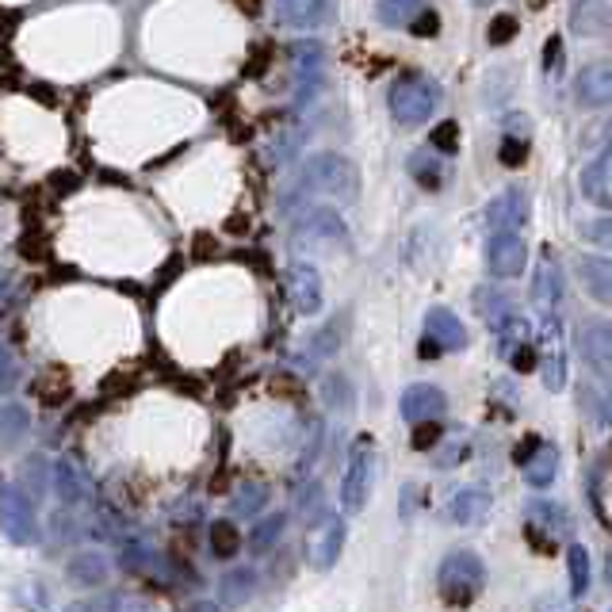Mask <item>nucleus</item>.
Returning a JSON list of instances; mask_svg holds the SVG:
<instances>
[{"label": "nucleus", "mask_w": 612, "mask_h": 612, "mask_svg": "<svg viewBox=\"0 0 612 612\" xmlns=\"http://www.w3.org/2000/svg\"><path fill=\"white\" fill-rule=\"evenodd\" d=\"M284 529H288V517H284V513H276V517H265V521H261L257 529H253V536H250V547H253V552H273V547L280 544Z\"/></svg>", "instance_id": "obj_38"}, {"label": "nucleus", "mask_w": 612, "mask_h": 612, "mask_svg": "<svg viewBox=\"0 0 612 612\" xmlns=\"http://www.w3.org/2000/svg\"><path fill=\"white\" fill-rule=\"evenodd\" d=\"M150 563H153V555L146 552L142 544H127V547H123V559H119V567L127 570V575H142V570L150 567Z\"/></svg>", "instance_id": "obj_45"}, {"label": "nucleus", "mask_w": 612, "mask_h": 612, "mask_svg": "<svg viewBox=\"0 0 612 612\" xmlns=\"http://www.w3.org/2000/svg\"><path fill=\"white\" fill-rule=\"evenodd\" d=\"M4 291H8V273L0 268V303H4Z\"/></svg>", "instance_id": "obj_59"}, {"label": "nucleus", "mask_w": 612, "mask_h": 612, "mask_svg": "<svg viewBox=\"0 0 612 612\" xmlns=\"http://www.w3.org/2000/svg\"><path fill=\"white\" fill-rule=\"evenodd\" d=\"M475 310L490 330H498V325L513 314V299H509V291L494 288V284H483V288H475Z\"/></svg>", "instance_id": "obj_28"}, {"label": "nucleus", "mask_w": 612, "mask_h": 612, "mask_svg": "<svg viewBox=\"0 0 612 612\" xmlns=\"http://www.w3.org/2000/svg\"><path fill=\"white\" fill-rule=\"evenodd\" d=\"M486 268L494 280H517L529 268V245L521 230H490L486 238Z\"/></svg>", "instance_id": "obj_5"}, {"label": "nucleus", "mask_w": 612, "mask_h": 612, "mask_svg": "<svg viewBox=\"0 0 612 612\" xmlns=\"http://www.w3.org/2000/svg\"><path fill=\"white\" fill-rule=\"evenodd\" d=\"M467 452H471V448H467V440H452V444H444L437 455H432V463H437L440 471H448V467H455V463H463V460H467Z\"/></svg>", "instance_id": "obj_50"}, {"label": "nucleus", "mask_w": 612, "mask_h": 612, "mask_svg": "<svg viewBox=\"0 0 612 612\" xmlns=\"http://www.w3.org/2000/svg\"><path fill=\"white\" fill-rule=\"evenodd\" d=\"M371 483H376V444L371 437H360L348 452V467L340 478V506L345 513H360L371 498Z\"/></svg>", "instance_id": "obj_4"}, {"label": "nucleus", "mask_w": 612, "mask_h": 612, "mask_svg": "<svg viewBox=\"0 0 612 612\" xmlns=\"http://www.w3.org/2000/svg\"><path fill=\"white\" fill-rule=\"evenodd\" d=\"M517 20L513 15H498V20L490 23V31H486V38H490V46H506V43H513L517 38Z\"/></svg>", "instance_id": "obj_48"}, {"label": "nucleus", "mask_w": 612, "mask_h": 612, "mask_svg": "<svg viewBox=\"0 0 612 612\" xmlns=\"http://www.w3.org/2000/svg\"><path fill=\"white\" fill-rule=\"evenodd\" d=\"M66 578L73 586H84V590H92V586H104L107 582V559L96 552H77L73 559L66 563Z\"/></svg>", "instance_id": "obj_27"}, {"label": "nucleus", "mask_w": 612, "mask_h": 612, "mask_svg": "<svg viewBox=\"0 0 612 612\" xmlns=\"http://www.w3.org/2000/svg\"><path fill=\"white\" fill-rule=\"evenodd\" d=\"M437 356H440V348L432 345L429 337H425V340H422V360H437Z\"/></svg>", "instance_id": "obj_57"}, {"label": "nucleus", "mask_w": 612, "mask_h": 612, "mask_svg": "<svg viewBox=\"0 0 612 612\" xmlns=\"http://www.w3.org/2000/svg\"><path fill=\"white\" fill-rule=\"evenodd\" d=\"M54 490H58V498L66 501V506H81V501L92 498L89 475H84L81 463L69 460V455H61V460L54 463Z\"/></svg>", "instance_id": "obj_20"}, {"label": "nucleus", "mask_w": 612, "mask_h": 612, "mask_svg": "<svg viewBox=\"0 0 612 612\" xmlns=\"http://www.w3.org/2000/svg\"><path fill=\"white\" fill-rule=\"evenodd\" d=\"M521 471H524V483H529L532 490H547V486L559 478V448L540 440L536 452L521 463Z\"/></svg>", "instance_id": "obj_23"}, {"label": "nucleus", "mask_w": 612, "mask_h": 612, "mask_svg": "<svg viewBox=\"0 0 612 612\" xmlns=\"http://www.w3.org/2000/svg\"><path fill=\"white\" fill-rule=\"evenodd\" d=\"M299 513H303V517H317V513H322V486H317V483H310V490H303Z\"/></svg>", "instance_id": "obj_52"}, {"label": "nucleus", "mask_w": 612, "mask_h": 612, "mask_svg": "<svg viewBox=\"0 0 612 612\" xmlns=\"http://www.w3.org/2000/svg\"><path fill=\"white\" fill-rule=\"evenodd\" d=\"M532 612H575V609H570L567 598H555V593H547V598H540L536 605H532Z\"/></svg>", "instance_id": "obj_53"}, {"label": "nucleus", "mask_w": 612, "mask_h": 612, "mask_svg": "<svg viewBox=\"0 0 612 612\" xmlns=\"http://www.w3.org/2000/svg\"><path fill=\"white\" fill-rule=\"evenodd\" d=\"M575 100L586 112H605L612 100V69L609 61H590L575 81Z\"/></svg>", "instance_id": "obj_12"}, {"label": "nucleus", "mask_w": 612, "mask_h": 612, "mask_svg": "<svg viewBox=\"0 0 612 612\" xmlns=\"http://www.w3.org/2000/svg\"><path fill=\"white\" fill-rule=\"evenodd\" d=\"M406 169H409V176L417 181V188H425V192H440L448 184V161H444V153L429 150V146H422V150L409 153Z\"/></svg>", "instance_id": "obj_19"}, {"label": "nucleus", "mask_w": 612, "mask_h": 612, "mask_svg": "<svg viewBox=\"0 0 612 612\" xmlns=\"http://www.w3.org/2000/svg\"><path fill=\"white\" fill-rule=\"evenodd\" d=\"M486 222L490 230H521L529 222V196L521 188H506L486 207Z\"/></svg>", "instance_id": "obj_18"}, {"label": "nucleus", "mask_w": 612, "mask_h": 612, "mask_svg": "<svg viewBox=\"0 0 612 612\" xmlns=\"http://www.w3.org/2000/svg\"><path fill=\"white\" fill-rule=\"evenodd\" d=\"M345 337H348V314H337V317H330V322L322 325V330L310 337V348H307V356H333L337 353L340 345H345Z\"/></svg>", "instance_id": "obj_30"}, {"label": "nucleus", "mask_w": 612, "mask_h": 612, "mask_svg": "<svg viewBox=\"0 0 612 612\" xmlns=\"http://www.w3.org/2000/svg\"><path fill=\"white\" fill-rule=\"evenodd\" d=\"M340 547H345V521L322 513L307 532V563L314 570H330L340 559Z\"/></svg>", "instance_id": "obj_6"}, {"label": "nucleus", "mask_w": 612, "mask_h": 612, "mask_svg": "<svg viewBox=\"0 0 612 612\" xmlns=\"http://www.w3.org/2000/svg\"><path fill=\"white\" fill-rule=\"evenodd\" d=\"M567 567H570V598L582 601L586 593H590V578H593L590 552H586L582 544H570L567 547Z\"/></svg>", "instance_id": "obj_31"}, {"label": "nucleus", "mask_w": 612, "mask_h": 612, "mask_svg": "<svg viewBox=\"0 0 612 612\" xmlns=\"http://www.w3.org/2000/svg\"><path fill=\"white\" fill-rule=\"evenodd\" d=\"M333 15V0H276V20L284 27L314 31Z\"/></svg>", "instance_id": "obj_16"}, {"label": "nucleus", "mask_w": 612, "mask_h": 612, "mask_svg": "<svg viewBox=\"0 0 612 612\" xmlns=\"http://www.w3.org/2000/svg\"><path fill=\"white\" fill-rule=\"evenodd\" d=\"M578 188H582L586 204L609 211V207H612V158H609V150H601L598 158H593L590 165L582 169V176H578Z\"/></svg>", "instance_id": "obj_17"}, {"label": "nucleus", "mask_w": 612, "mask_h": 612, "mask_svg": "<svg viewBox=\"0 0 612 612\" xmlns=\"http://www.w3.org/2000/svg\"><path fill=\"white\" fill-rule=\"evenodd\" d=\"M303 184L310 192L340 199V204H356V199H360V173H356V165L330 150L310 153L303 165Z\"/></svg>", "instance_id": "obj_2"}, {"label": "nucleus", "mask_w": 612, "mask_h": 612, "mask_svg": "<svg viewBox=\"0 0 612 612\" xmlns=\"http://www.w3.org/2000/svg\"><path fill=\"white\" fill-rule=\"evenodd\" d=\"M429 150H437V153H455V150H460V123H455V119L437 123V127H432V135H429Z\"/></svg>", "instance_id": "obj_40"}, {"label": "nucleus", "mask_w": 612, "mask_h": 612, "mask_svg": "<svg viewBox=\"0 0 612 612\" xmlns=\"http://www.w3.org/2000/svg\"><path fill=\"white\" fill-rule=\"evenodd\" d=\"M253 593H257V570L250 567H234L227 578L219 582V601L227 609H242L253 601Z\"/></svg>", "instance_id": "obj_26"}, {"label": "nucleus", "mask_w": 612, "mask_h": 612, "mask_svg": "<svg viewBox=\"0 0 612 612\" xmlns=\"http://www.w3.org/2000/svg\"><path fill=\"white\" fill-rule=\"evenodd\" d=\"M291 66H296V84H299V104H307L322 84V66H325V46L322 43H296L291 46Z\"/></svg>", "instance_id": "obj_14"}, {"label": "nucleus", "mask_w": 612, "mask_h": 612, "mask_svg": "<svg viewBox=\"0 0 612 612\" xmlns=\"http://www.w3.org/2000/svg\"><path fill=\"white\" fill-rule=\"evenodd\" d=\"M536 444H540V437H529V440H521V444H517V452H513V460H517V463H524V460H529L532 452H536Z\"/></svg>", "instance_id": "obj_55"}, {"label": "nucleus", "mask_w": 612, "mask_h": 612, "mask_svg": "<svg viewBox=\"0 0 612 612\" xmlns=\"http://www.w3.org/2000/svg\"><path fill=\"white\" fill-rule=\"evenodd\" d=\"M578 280H582L586 296L593 299V303H612V265L609 257H590V253H582L578 257Z\"/></svg>", "instance_id": "obj_21"}, {"label": "nucleus", "mask_w": 612, "mask_h": 612, "mask_svg": "<svg viewBox=\"0 0 612 612\" xmlns=\"http://www.w3.org/2000/svg\"><path fill=\"white\" fill-rule=\"evenodd\" d=\"M475 4H490V0H475Z\"/></svg>", "instance_id": "obj_60"}, {"label": "nucleus", "mask_w": 612, "mask_h": 612, "mask_svg": "<svg viewBox=\"0 0 612 612\" xmlns=\"http://www.w3.org/2000/svg\"><path fill=\"white\" fill-rule=\"evenodd\" d=\"M31 429V414L20 402H4L0 406V448H15Z\"/></svg>", "instance_id": "obj_29"}, {"label": "nucleus", "mask_w": 612, "mask_h": 612, "mask_svg": "<svg viewBox=\"0 0 612 612\" xmlns=\"http://www.w3.org/2000/svg\"><path fill=\"white\" fill-rule=\"evenodd\" d=\"M322 402L333 409V414H348L356 402V391H353V379L340 376V371H333V376H325L322 383Z\"/></svg>", "instance_id": "obj_34"}, {"label": "nucleus", "mask_w": 612, "mask_h": 612, "mask_svg": "<svg viewBox=\"0 0 612 612\" xmlns=\"http://www.w3.org/2000/svg\"><path fill=\"white\" fill-rule=\"evenodd\" d=\"M425 337H429L440 353H460V348H467V330H463V322L455 317V310H448V307H432L429 314H425Z\"/></svg>", "instance_id": "obj_15"}, {"label": "nucleus", "mask_w": 612, "mask_h": 612, "mask_svg": "<svg viewBox=\"0 0 612 612\" xmlns=\"http://www.w3.org/2000/svg\"><path fill=\"white\" fill-rule=\"evenodd\" d=\"M406 31H414L417 38H437V35H440V15H437V8H422V12L414 15V23H409Z\"/></svg>", "instance_id": "obj_46"}, {"label": "nucleus", "mask_w": 612, "mask_h": 612, "mask_svg": "<svg viewBox=\"0 0 612 612\" xmlns=\"http://www.w3.org/2000/svg\"><path fill=\"white\" fill-rule=\"evenodd\" d=\"M288 296L299 314H317V310H322L325 288H322V276H317L314 265L296 261V265L288 268Z\"/></svg>", "instance_id": "obj_13"}, {"label": "nucleus", "mask_w": 612, "mask_h": 612, "mask_svg": "<svg viewBox=\"0 0 612 612\" xmlns=\"http://www.w3.org/2000/svg\"><path fill=\"white\" fill-rule=\"evenodd\" d=\"M529 524H536V529H544L547 536H570L575 532V521H570V513H567V506H559V501H544V498H536V501H529Z\"/></svg>", "instance_id": "obj_25"}, {"label": "nucleus", "mask_w": 612, "mask_h": 612, "mask_svg": "<svg viewBox=\"0 0 612 612\" xmlns=\"http://www.w3.org/2000/svg\"><path fill=\"white\" fill-rule=\"evenodd\" d=\"M532 303H536L540 314H555L563 307V296H567V280H563L559 261H552V253H544V261L532 273Z\"/></svg>", "instance_id": "obj_11"}, {"label": "nucleus", "mask_w": 612, "mask_h": 612, "mask_svg": "<svg viewBox=\"0 0 612 612\" xmlns=\"http://www.w3.org/2000/svg\"><path fill=\"white\" fill-rule=\"evenodd\" d=\"M494 498L483 490V486H467V490H455L452 501H448V517L455 524H483L486 513H490Z\"/></svg>", "instance_id": "obj_22"}, {"label": "nucleus", "mask_w": 612, "mask_h": 612, "mask_svg": "<svg viewBox=\"0 0 612 612\" xmlns=\"http://www.w3.org/2000/svg\"><path fill=\"white\" fill-rule=\"evenodd\" d=\"M422 8H429V0H379V23L383 27H409L414 23V15L422 12Z\"/></svg>", "instance_id": "obj_32"}, {"label": "nucleus", "mask_w": 612, "mask_h": 612, "mask_svg": "<svg viewBox=\"0 0 612 612\" xmlns=\"http://www.w3.org/2000/svg\"><path fill=\"white\" fill-rule=\"evenodd\" d=\"M498 161L509 169H521L524 161H529V138H517V135H506L498 146Z\"/></svg>", "instance_id": "obj_42"}, {"label": "nucleus", "mask_w": 612, "mask_h": 612, "mask_svg": "<svg viewBox=\"0 0 612 612\" xmlns=\"http://www.w3.org/2000/svg\"><path fill=\"white\" fill-rule=\"evenodd\" d=\"M15 379H20V363H15V356H12V348L0 340V394L4 391H12L15 386Z\"/></svg>", "instance_id": "obj_49"}, {"label": "nucleus", "mask_w": 612, "mask_h": 612, "mask_svg": "<svg viewBox=\"0 0 612 612\" xmlns=\"http://www.w3.org/2000/svg\"><path fill=\"white\" fill-rule=\"evenodd\" d=\"M440 104H444V89L425 73H402L386 92V107H391L394 123H402V127L429 123Z\"/></svg>", "instance_id": "obj_1"}, {"label": "nucleus", "mask_w": 612, "mask_h": 612, "mask_svg": "<svg viewBox=\"0 0 612 612\" xmlns=\"http://www.w3.org/2000/svg\"><path fill=\"white\" fill-rule=\"evenodd\" d=\"M586 494H590L598 521L609 524V460H605V455H601V460L593 463L590 478H586Z\"/></svg>", "instance_id": "obj_33"}, {"label": "nucleus", "mask_w": 612, "mask_h": 612, "mask_svg": "<svg viewBox=\"0 0 612 612\" xmlns=\"http://www.w3.org/2000/svg\"><path fill=\"white\" fill-rule=\"evenodd\" d=\"M440 437H444L440 422H422V425H414V448H417V452H432V448L440 444Z\"/></svg>", "instance_id": "obj_47"}, {"label": "nucleus", "mask_w": 612, "mask_h": 612, "mask_svg": "<svg viewBox=\"0 0 612 612\" xmlns=\"http://www.w3.org/2000/svg\"><path fill=\"white\" fill-rule=\"evenodd\" d=\"M532 123L521 119V112H513V119H506V135H517V138H529Z\"/></svg>", "instance_id": "obj_54"}, {"label": "nucleus", "mask_w": 612, "mask_h": 612, "mask_svg": "<svg viewBox=\"0 0 612 612\" xmlns=\"http://www.w3.org/2000/svg\"><path fill=\"white\" fill-rule=\"evenodd\" d=\"M211 552L219 559H234L242 552V532H238L234 521H215L211 524Z\"/></svg>", "instance_id": "obj_37"}, {"label": "nucleus", "mask_w": 612, "mask_h": 612, "mask_svg": "<svg viewBox=\"0 0 612 612\" xmlns=\"http://www.w3.org/2000/svg\"><path fill=\"white\" fill-rule=\"evenodd\" d=\"M578 402H582V414H593V425H598V429H605V425H609L605 394L593 391V386H582V391H578Z\"/></svg>", "instance_id": "obj_43"}, {"label": "nucleus", "mask_w": 612, "mask_h": 612, "mask_svg": "<svg viewBox=\"0 0 612 612\" xmlns=\"http://www.w3.org/2000/svg\"><path fill=\"white\" fill-rule=\"evenodd\" d=\"M417 509V486H406V506H402V517H414Z\"/></svg>", "instance_id": "obj_56"}, {"label": "nucleus", "mask_w": 612, "mask_h": 612, "mask_svg": "<svg viewBox=\"0 0 612 612\" xmlns=\"http://www.w3.org/2000/svg\"><path fill=\"white\" fill-rule=\"evenodd\" d=\"M268 498H273V494H268V486L253 478V483H242V486H238V494L230 498V509H234L238 517H257L261 509L268 506Z\"/></svg>", "instance_id": "obj_35"}, {"label": "nucleus", "mask_w": 612, "mask_h": 612, "mask_svg": "<svg viewBox=\"0 0 612 612\" xmlns=\"http://www.w3.org/2000/svg\"><path fill=\"white\" fill-rule=\"evenodd\" d=\"M46 483H50V478H46V460L43 455H27L20 467V490L38 501L46 494Z\"/></svg>", "instance_id": "obj_36"}, {"label": "nucleus", "mask_w": 612, "mask_h": 612, "mask_svg": "<svg viewBox=\"0 0 612 612\" xmlns=\"http://www.w3.org/2000/svg\"><path fill=\"white\" fill-rule=\"evenodd\" d=\"M570 31L582 38H598L609 31V0H575L570 4Z\"/></svg>", "instance_id": "obj_24"}, {"label": "nucleus", "mask_w": 612, "mask_h": 612, "mask_svg": "<svg viewBox=\"0 0 612 612\" xmlns=\"http://www.w3.org/2000/svg\"><path fill=\"white\" fill-rule=\"evenodd\" d=\"M0 532L12 544H31V536H35V506L20 486L0 490Z\"/></svg>", "instance_id": "obj_7"}, {"label": "nucleus", "mask_w": 612, "mask_h": 612, "mask_svg": "<svg viewBox=\"0 0 612 612\" xmlns=\"http://www.w3.org/2000/svg\"><path fill=\"white\" fill-rule=\"evenodd\" d=\"M437 586L448 605H471L486 590V563L475 552L444 555V563L437 570Z\"/></svg>", "instance_id": "obj_3"}, {"label": "nucleus", "mask_w": 612, "mask_h": 612, "mask_svg": "<svg viewBox=\"0 0 612 612\" xmlns=\"http://www.w3.org/2000/svg\"><path fill=\"white\" fill-rule=\"evenodd\" d=\"M540 371H544V386H547V391H563V386H567V356H563L559 345H555L552 353L544 356Z\"/></svg>", "instance_id": "obj_39"}, {"label": "nucleus", "mask_w": 612, "mask_h": 612, "mask_svg": "<svg viewBox=\"0 0 612 612\" xmlns=\"http://www.w3.org/2000/svg\"><path fill=\"white\" fill-rule=\"evenodd\" d=\"M501 356H506L509 368H513V371H536V363H540V356H536V348H532V340H517V345H506V348H501Z\"/></svg>", "instance_id": "obj_41"}, {"label": "nucleus", "mask_w": 612, "mask_h": 612, "mask_svg": "<svg viewBox=\"0 0 612 612\" xmlns=\"http://www.w3.org/2000/svg\"><path fill=\"white\" fill-rule=\"evenodd\" d=\"M563 69H567V50H563V38L552 35L544 43V73L552 77V81H559Z\"/></svg>", "instance_id": "obj_44"}, {"label": "nucleus", "mask_w": 612, "mask_h": 612, "mask_svg": "<svg viewBox=\"0 0 612 612\" xmlns=\"http://www.w3.org/2000/svg\"><path fill=\"white\" fill-rule=\"evenodd\" d=\"M402 417H406L409 425H422V422H440L448 409V394L440 391V386L432 383H414L402 391V402H399Z\"/></svg>", "instance_id": "obj_10"}, {"label": "nucleus", "mask_w": 612, "mask_h": 612, "mask_svg": "<svg viewBox=\"0 0 612 612\" xmlns=\"http://www.w3.org/2000/svg\"><path fill=\"white\" fill-rule=\"evenodd\" d=\"M609 215L601 211V219H593V222H582V238L586 242H593V245H609Z\"/></svg>", "instance_id": "obj_51"}, {"label": "nucleus", "mask_w": 612, "mask_h": 612, "mask_svg": "<svg viewBox=\"0 0 612 612\" xmlns=\"http://www.w3.org/2000/svg\"><path fill=\"white\" fill-rule=\"evenodd\" d=\"M188 612H219V605H211V601H199V605H192Z\"/></svg>", "instance_id": "obj_58"}, {"label": "nucleus", "mask_w": 612, "mask_h": 612, "mask_svg": "<svg viewBox=\"0 0 612 612\" xmlns=\"http://www.w3.org/2000/svg\"><path fill=\"white\" fill-rule=\"evenodd\" d=\"M299 242H314V245H345L348 242V227L333 207H307V215L296 222Z\"/></svg>", "instance_id": "obj_9"}, {"label": "nucleus", "mask_w": 612, "mask_h": 612, "mask_svg": "<svg viewBox=\"0 0 612 612\" xmlns=\"http://www.w3.org/2000/svg\"><path fill=\"white\" fill-rule=\"evenodd\" d=\"M575 345H578V356L586 360V368H590L593 376L609 379V371H612V330H609L605 317H590V322L578 325Z\"/></svg>", "instance_id": "obj_8"}]
</instances>
